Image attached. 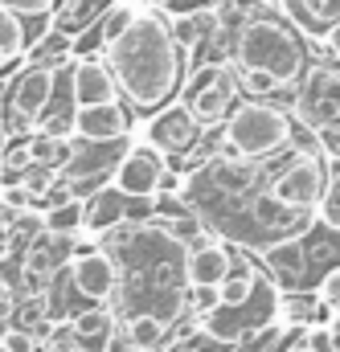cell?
I'll list each match as a JSON object with an SVG mask.
<instances>
[{"instance_id":"obj_28","label":"cell","mask_w":340,"mask_h":352,"mask_svg":"<svg viewBox=\"0 0 340 352\" xmlns=\"http://www.w3.org/2000/svg\"><path fill=\"white\" fill-rule=\"evenodd\" d=\"M320 50H324V58H332V62H340V21L324 33V41H320Z\"/></svg>"},{"instance_id":"obj_4","label":"cell","mask_w":340,"mask_h":352,"mask_svg":"<svg viewBox=\"0 0 340 352\" xmlns=\"http://www.w3.org/2000/svg\"><path fill=\"white\" fill-rule=\"evenodd\" d=\"M299 140H320L316 131H308L291 107H279V102H266V98H242L226 123L217 127L213 144L205 156H238V160H270L279 152H287L291 144Z\"/></svg>"},{"instance_id":"obj_27","label":"cell","mask_w":340,"mask_h":352,"mask_svg":"<svg viewBox=\"0 0 340 352\" xmlns=\"http://www.w3.org/2000/svg\"><path fill=\"white\" fill-rule=\"evenodd\" d=\"M316 291H320V299L328 303V311H340V266H337V270H328V274L320 278V287H316Z\"/></svg>"},{"instance_id":"obj_14","label":"cell","mask_w":340,"mask_h":352,"mask_svg":"<svg viewBox=\"0 0 340 352\" xmlns=\"http://www.w3.org/2000/svg\"><path fill=\"white\" fill-rule=\"evenodd\" d=\"M66 324H70V336H74L78 352H107L115 344V332H119V316L107 303H86L78 311H70Z\"/></svg>"},{"instance_id":"obj_20","label":"cell","mask_w":340,"mask_h":352,"mask_svg":"<svg viewBox=\"0 0 340 352\" xmlns=\"http://www.w3.org/2000/svg\"><path fill=\"white\" fill-rule=\"evenodd\" d=\"M25 50H29V29H25V21L0 8V74H4L12 62H21Z\"/></svg>"},{"instance_id":"obj_33","label":"cell","mask_w":340,"mask_h":352,"mask_svg":"<svg viewBox=\"0 0 340 352\" xmlns=\"http://www.w3.org/2000/svg\"><path fill=\"white\" fill-rule=\"evenodd\" d=\"M213 4H222V0H213Z\"/></svg>"},{"instance_id":"obj_29","label":"cell","mask_w":340,"mask_h":352,"mask_svg":"<svg viewBox=\"0 0 340 352\" xmlns=\"http://www.w3.org/2000/svg\"><path fill=\"white\" fill-rule=\"evenodd\" d=\"M164 352H222V344H209V340H205V344H193V340H189V344H172V349H164Z\"/></svg>"},{"instance_id":"obj_31","label":"cell","mask_w":340,"mask_h":352,"mask_svg":"<svg viewBox=\"0 0 340 352\" xmlns=\"http://www.w3.org/2000/svg\"><path fill=\"white\" fill-rule=\"evenodd\" d=\"M328 332H332V344L340 352V311H332V320H328Z\"/></svg>"},{"instance_id":"obj_8","label":"cell","mask_w":340,"mask_h":352,"mask_svg":"<svg viewBox=\"0 0 340 352\" xmlns=\"http://www.w3.org/2000/svg\"><path fill=\"white\" fill-rule=\"evenodd\" d=\"M58 74L62 70H50V66H21L12 74V82L4 87V98H0V119L8 127V140L12 135H29L41 115L54 107V94H58Z\"/></svg>"},{"instance_id":"obj_21","label":"cell","mask_w":340,"mask_h":352,"mask_svg":"<svg viewBox=\"0 0 340 352\" xmlns=\"http://www.w3.org/2000/svg\"><path fill=\"white\" fill-rule=\"evenodd\" d=\"M41 221H45V230H54V234H74V238H78V230H83V197H70V201H62V205H50V209L41 213Z\"/></svg>"},{"instance_id":"obj_22","label":"cell","mask_w":340,"mask_h":352,"mask_svg":"<svg viewBox=\"0 0 340 352\" xmlns=\"http://www.w3.org/2000/svg\"><path fill=\"white\" fill-rule=\"evenodd\" d=\"M316 221H320V226H332V230H340V164H332V168H328L324 192H320V205H316Z\"/></svg>"},{"instance_id":"obj_13","label":"cell","mask_w":340,"mask_h":352,"mask_svg":"<svg viewBox=\"0 0 340 352\" xmlns=\"http://www.w3.org/2000/svg\"><path fill=\"white\" fill-rule=\"evenodd\" d=\"M123 98L119 94V82L107 66L103 54H86V58H74L70 66V107H94V102H115Z\"/></svg>"},{"instance_id":"obj_5","label":"cell","mask_w":340,"mask_h":352,"mask_svg":"<svg viewBox=\"0 0 340 352\" xmlns=\"http://www.w3.org/2000/svg\"><path fill=\"white\" fill-rule=\"evenodd\" d=\"M258 266L279 291H316L320 278L340 266V230L312 221L299 238L258 254Z\"/></svg>"},{"instance_id":"obj_7","label":"cell","mask_w":340,"mask_h":352,"mask_svg":"<svg viewBox=\"0 0 340 352\" xmlns=\"http://www.w3.org/2000/svg\"><path fill=\"white\" fill-rule=\"evenodd\" d=\"M291 115L320 135V144L340 140V62L312 58L291 94Z\"/></svg>"},{"instance_id":"obj_1","label":"cell","mask_w":340,"mask_h":352,"mask_svg":"<svg viewBox=\"0 0 340 352\" xmlns=\"http://www.w3.org/2000/svg\"><path fill=\"white\" fill-rule=\"evenodd\" d=\"M103 250L115 254L119 263V295H115V316L131 311H152L164 324L189 320V274H184V246L164 230L160 217L148 221H123L98 238Z\"/></svg>"},{"instance_id":"obj_23","label":"cell","mask_w":340,"mask_h":352,"mask_svg":"<svg viewBox=\"0 0 340 352\" xmlns=\"http://www.w3.org/2000/svg\"><path fill=\"white\" fill-rule=\"evenodd\" d=\"M0 8L12 12V16H21V21H50L54 8H58V0H0Z\"/></svg>"},{"instance_id":"obj_9","label":"cell","mask_w":340,"mask_h":352,"mask_svg":"<svg viewBox=\"0 0 340 352\" xmlns=\"http://www.w3.org/2000/svg\"><path fill=\"white\" fill-rule=\"evenodd\" d=\"M136 135L148 140L152 148H160L169 160H197V164H201V140H205V127L193 119V111H189L180 98L164 102V107L152 111V115H144V123H140Z\"/></svg>"},{"instance_id":"obj_11","label":"cell","mask_w":340,"mask_h":352,"mask_svg":"<svg viewBox=\"0 0 340 352\" xmlns=\"http://www.w3.org/2000/svg\"><path fill=\"white\" fill-rule=\"evenodd\" d=\"M169 168L172 160L160 148H152L148 140L131 135V144L123 148V156H119V164L111 173V184L123 197H131V201H152V197H160V180H164Z\"/></svg>"},{"instance_id":"obj_15","label":"cell","mask_w":340,"mask_h":352,"mask_svg":"<svg viewBox=\"0 0 340 352\" xmlns=\"http://www.w3.org/2000/svg\"><path fill=\"white\" fill-rule=\"evenodd\" d=\"M184 274H189V287H217L230 274V242H222L217 234H209L205 242L189 246Z\"/></svg>"},{"instance_id":"obj_32","label":"cell","mask_w":340,"mask_h":352,"mask_svg":"<svg viewBox=\"0 0 340 352\" xmlns=\"http://www.w3.org/2000/svg\"><path fill=\"white\" fill-rule=\"evenodd\" d=\"M127 4H140V8H144V4H152V0H127Z\"/></svg>"},{"instance_id":"obj_30","label":"cell","mask_w":340,"mask_h":352,"mask_svg":"<svg viewBox=\"0 0 340 352\" xmlns=\"http://www.w3.org/2000/svg\"><path fill=\"white\" fill-rule=\"evenodd\" d=\"M279 352H312V349H308V344L299 340V332H295V336H291V340H287V344H283Z\"/></svg>"},{"instance_id":"obj_6","label":"cell","mask_w":340,"mask_h":352,"mask_svg":"<svg viewBox=\"0 0 340 352\" xmlns=\"http://www.w3.org/2000/svg\"><path fill=\"white\" fill-rule=\"evenodd\" d=\"M193 119L205 127V131H217L226 123V115L246 98L242 82H238V66L230 58H209V62H197L189 74H184V87L176 94Z\"/></svg>"},{"instance_id":"obj_17","label":"cell","mask_w":340,"mask_h":352,"mask_svg":"<svg viewBox=\"0 0 340 352\" xmlns=\"http://www.w3.org/2000/svg\"><path fill=\"white\" fill-rule=\"evenodd\" d=\"M275 8L308 37V41H324V33L340 21V0H275Z\"/></svg>"},{"instance_id":"obj_16","label":"cell","mask_w":340,"mask_h":352,"mask_svg":"<svg viewBox=\"0 0 340 352\" xmlns=\"http://www.w3.org/2000/svg\"><path fill=\"white\" fill-rule=\"evenodd\" d=\"M172 336V324H164L160 316L152 311H131L119 320V332H115V344L123 352H164Z\"/></svg>"},{"instance_id":"obj_3","label":"cell","mask_w":340,"mask_h":352,"mask_svg":"<svg viewBox=\"0 0 340 352\" xmlns=\"http://www.w3.org/2000/svg\"><path fill=\"white\" fill-rule=\"evenodd\" d=\"M226 58H230L238 70L270 74V78L283 82V87H295V82L304 78V70L312 66L308 37L287 21L279 8H266V0H258L255 12L234 29Z\"/></svg>"},{"instance_id":"obj_2","label":"cell","mask_w":340,"mask_h":352,"mask_svg":"<svg viewBox=\"0 0 340 352\" xmlns=\"http://www.w3.org/2000/svg\"><path fill=\"white\" fill-rule=\"evenodd\" d=\"M119 94L131 115H152L164 102H172L184 87V54L172 37V21L160 4H144L131 21V29L103 50Z\"/></svg>"},{"instance_id":"obj_10","label":"cell","mask_w":340,"mask_h":352,"mask_svg":"<svg viewBox=\"0 0 340 352\" xmlns=\"http://www.w3.org/2000/svg\"><path fill=\"white\" fill-rule=\"evenodd\" d=\"M66 283L83 303H115L119 295V263L111 250L98 246V238H83L78 234V250L66 266Z\"/></svg>"},{"instance_id":"obj_18","label":"cell","mask_w":340,"mask_h":352,"mask_svg":"<svg viewBox=\"0 0 340 352\" xmlns=\"http://www.w3.org/2000/svg\"><path fill=\"white\" fill-rule=\"evenodd\" d=\"M74 37L70 33H62V29H41V37L37 41H29V50H25V62L29 66H50V70H70L74 66Z\"/></svg>"},{"instance_id":"obj_26","label":"cell","mask_w":340,"mask_h":352,"mask_svg":"<svg viewBox=\"0 0 340 352\" xmlns=\"http://www.w3.org/2000/svg\"><path fill=\"white\" fill-rule=\"evenodd\" d=\"M299 340H304V344H308L312 352H337L328 324H312V328H299Z\"/></svg>"},{"instance_id":"obj_19","label":"cell","mask_w":340,"mask_h":352,"mask_svg":"<svg viewBox=\"0 0 340 352\" xmlns=\"http://www.w3.org/2000/svg\"><path fill=\"white\" fill-rule=\"evenodd\" d=\"M115 0H58V8H54V16H50V25L54 29H62V33H70V37H83L86 29L111 8Z\"/></svg>"},{"instance_id":"obj_24","label":"cell","mask_w":340,"mask_h":352,"mask_svg":"<svg viewBox=\"0 0 340 352\" xmlns=\"http://www.w3.org/2000/svg\"><path fill=\"white\" fill-rule=\"evenodd\" d=\"M0 349L4 352H50V344H41L33 332H25V328H4L0 332Z\"/></svg>"},{"instance_id":"obj_25","label":"cell","mask_w":340,"mask_h":352,"mask_svg":"<svg viewBox=\"0 0 340 352\" xmlns=\"http://www.w3.org/2000/svg\"><path fill=\"white\" fill-rule=\"evenodd\" d=\"M222 307V291L217 287H189V316H209Z\"/></svg>"},{"instance_id":"obj_12","label":"cell","mask_w":340,"mask_h":352,"mask_svg":"<svg viewBox=\"0 0 340 352\" xmlns=\"http://www.w3.org/2000/svg\"><path fill=\"white\" fill-rule=\"evenodd\" d=\"M74 135L86 144H115L131 140V111L123 98L115 102H94V107H74Z\"/></svg>"}]
</instances>
